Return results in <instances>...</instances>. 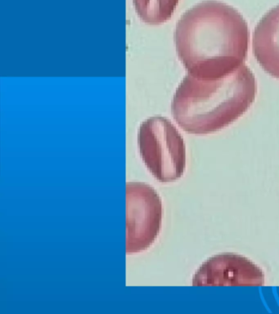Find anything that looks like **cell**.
<instances>
[{
    "instance_id": "obj_7",
    "label": "cell",
    "mask_w": 279,
    "mask_h": 314,
    "mask_svg": "<svg viewBox=\"0 0 279 314\" xmlns=\"http://www.w3.org/2000/svg\"><path fill=\"white\" fill-rule=\"evenodd\" d=\"M179 0H133L140 20L152 25H161L172 17Z\"/></svg>"
},
{
    "instance_id": "obj_1",
    "label": "cell",
    "mask_w": 279,
    "mask_h": 314,
    "mask_svg": "<svg viewBox=\"0 0 279 314\" xmlns=\"http://www.w3.org/2000/svg\"><path fill=\"white\" fill-rule=\"evenodd\" d=\"M247 22L233 7L205 0L183 13L177 23V54L188 74L217 80L235 71L247 57Z\"/></svg>"
},
{
    "instance_id": "obj_2",
    "label": "cell",
    "mask_w": 279,
    "mask_h": 314,
    "mask_svg": "<svg viewBox=\"0 0 279 314\" xmlns=\"http://www.w3.org/2000/svg\"><path fill=\"white\" fill-rule=\"evenodd\" d=\"M256 92L255 77L245 64L217 80H202L187 74L174 93L172 115L187 133H213L245 114L254 102Z\"/></svg>"
},
{
    "instance_id": "obj_5",
    "label": "cell",
    "mask_w": 279,
    "mask_h": 314,
    "mask_svg": "<svg viewBox=\"0 0 279 314\" xmlns=\"http://www.w3.org/2000/svg\"><path fill=\"white\" fill-rule=\"evenodd\" d=\"M194 286H263L265 274L247 257L224 252L202 263L192 277Z\"/></svg>"
},
{
    "instance_id": "obj_6",
    "label": "cell",
    "mask_w": 279,
    "mask_h": 314,
    "mask_svg": "<svg viewBox=\"0 0 279 314\" xmlns=\"http://www.w3.org/2000/svg\"><path fill=\"white\" fill-rule=\"evenodd\" d=\"M252 48L263 70L279 79V5L267 12L255 26Z\"/></svg>"
},
{
    "instance_id": "obj_3",
    "label": "cell",
    "mask_w": 279,
    "mask_h": 314,
    "mask_svg": "<svg viewBox=\"0 0 279 314\" xmlns=\"http://www.w3.org/2000/svg\"><path fill=\"white\" fill-rule=\"evenodd\" d=\"M138 143L141 157L155 179L174 182L185 173L186 146L179 130L163 116H153L140 124Z\"/></svg>"
},
{
    "instance_id": "obj_4",
    "label": "cell",
    "mask_w": 279,
    "mask_h": 314,
    "mask_svg": "<svg viewBox=\"0 0 279 314\" xmlns=\"http://www.w3.org/2000/svg\"><path fill=\"white\" fill-rule=\"evenodd\" d=\"M163 207L154 188L145 182L126 183V253L144 251L161 228Z\"/></svg>"
}]
</instances>
